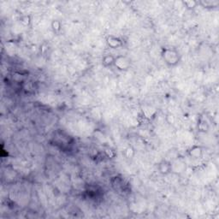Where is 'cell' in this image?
<instances>
[{"label": "cell", "mask_w": 219, "mask_h": 219, "mask_svg": "<svg viewBox=\"0 0 219 219\" xmlns=\"http://www.w3.org/2000/svg\"><path fill=\"white\" fill-rule=\"evenodd\" d=\"M200 153H201V149L199 147H194L190 152V155L194 157V158H199Z\"/></svg>", "instance_id": "6"}, {"label": "cell", "mask_w": 219, "mask_h": 219, "mask_svg": "<svg viewBox=\"0 0 219 219\" xmlns=\"http://www.w3.org/2000/svg\"><path fill=\"white\" fill-rule=\"evenodd\" d=\"M162 56L163 59L165 60V62L170 66L176 65L180 61L178 52L173 49H169V48L163 49L162 52Z\"/></svg>", "instance_id": "1"}, {"label": "cell", "mask_w": 219, "mask_h": 219, "mask_svg": "<svg viewBox=\"0 0 219 219\" xmlns=\"http://www.w3.org/2000/svg\"><path fill=\"white\" fill-rule=\"evenodd\" d=\"M114 65L120 70H128V68L130 67V60L127 57L118 56L115 58Z\"/></svg>", "instance_id": "2"}, {"label": "cell", "mask_w": 219, "mask_h": 219, "mask_svg": "<svg viewBox=\"0 0 219 219\" xmlns=\"http://www.w3.org/2000/svg\"><path fill=\"white\" fill-rule=\"evenodd\" d=\"M20 21L22 25L27 26V25H29V23H30V17H29L28 16H22V17L21 18Z\"/></svg>", "instance_id": "8"}, {"label": "cell", "mask_w": 219, "mask_h": 219, "mask_svg": "<svg viewBox=\"0 0 219 219\" xmlns=\"http://www.w3.org/2000/svg\"><path fill=\"white\" fill-rule=\"evenodd\" d=\"M106 43L108 45V46L115 49V48H118L120 46L122 45V40H120L119 38L116 37V36H113V35H110L107 37L106 39Z\"/></svg>", "instance_id": "3"}, {"label": "cell", "mask_w": 219, "mask_h": 219, "mask_svg": "<svg viewBox=\"0 0 219 219\" xmlns=\"http://www.w3.org/2000/svg\"><path fill=\"white\" fill-rule=\"evenodd\" d=\"M183 3L187 8H194V7L197 6L198 2H195V1H185V2H183Z\"/></svg>", "instance_id": "7"}, {"label": "cell", "mask_w": 219, "mask_h": 219, "mask_svg": "<svg viewBox=\"0 0 219 219\" xmlns=\"http://www.w3.org/2000/svg\"><path fill=\"white\" fill-rule=\"evenodd\" d=\"M114 62H115V58L112 57L111 55H107V56L104 57L103 60H102V63L104 67H109V66L114 65Z\"/></svg>", "instance_id": "4"}, {"label": "cell", "mask_w": 219, "mask_h": 219, "mask_svg": "<svg viewBox=\"0 0 219 219\" xmlns=\"http://www.w3.org/2000/svg\"><path fill=\"white\" fill-rule=\"evenodd\" d=\"M51 27L54 30V32L59 31L61 28V22L58 20H54L51 22Z\"/></svg>", "instance_id": "5"}]
</instances>
